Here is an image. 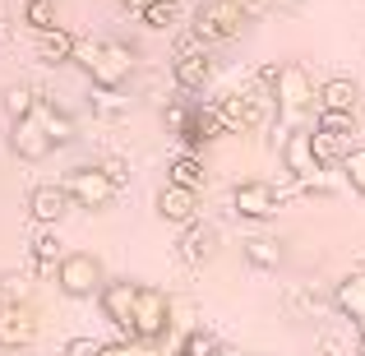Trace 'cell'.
Masks as SVG:
<instances>
[{"label":"cell","instance_id":"obj_2","mask_svg":"<svg viewBox=\"0 0 365 356\" xmlns=\"http://www.w3.org/2000/svg\"><path fill=\"white\" fill-rule=\"evenodd\" d=\"M74 65L93 79V88H125L134 74V51L107 37H74Z\"/></svg>","mask_w":365,"mask_h":356},{"label":"cell","instance_id":"obj_16","mask_svg":"<svg viewBox=\"0 0 365 356\" xmlns=\"http://www.w3.org/2000/svg\"><path fill=\"white\" fill-rule=\"evenodd\" d=\"M333 305H338L356 329H365V268L361 273H347L338 287H333Z\"/></svg>","mask_w":365,"mask_h":356},{"label":"cell","instance_id":"obj_29","mask_svg":"<svg viewBox=\"0 0 365 356\" xmlns=\"http://www.w3.org/2000/svg\"><path fill=\"white\" fill-rule=\"evenodd\" d=\"M33 107H37V93H33V88H24V83L5 88V111H9V121H24V116H33Z\"/></svg>","mask_w":365,"mask_h":356},{"label":"cell","instance_id":"obj_4","mask_svg":"<svg viewBox=\"0 0 365 356\" xmlns=\"http://www.w3.org/2000/svg\"><path fill=\"white\" fill-rule=\"evenodd\" d=\"M217 116L232 134H250V130H264L273 125V93L268 88H236L217 102Z\"/></svg>","mask_w":365,"mask_h":356},{"label":"cell","instance_id":"obj_23","mask_svg":"<svg viewBox=\"0 0 365 356\" xmlns=\"http://www.w3.org/2000/svg\"><path fill=\"white\" fill-rule=\"evenodd\" d=\"M139 24L153 28V33H167V28L180 24V0H153V5L139 9Z\"/></svg>","mask_w":365,"mask_h":356},{"label":"cell","instance_id":"obj_36","mask_svg":"<svg viewBox=\"0 0 365 356\" xmlns=\"http://www.w3.org/2000/svg\"><path fill=\"white\" fill-rule=\"evenodd\" d=\"M102 171L111 176V185H116V190L130 180V162H125V158H107V162H102Z\"/></svg>","mask_w":365,"mask_h":356},{"label":"cell","instance_id":"obj_10","mask_svg":"<svg viewBox=\"0 0 365 356\" xmlns=\"http://www.w3.org/2000/svg\"><path fill=\"white\" fill-rule=\"evenodd\" d=\"M37 333H42V320H37V310L28 301H14L0 310V352H24L37 342Z\"/></svg>","mask_w":365,"mask_h":356},{"label":"cell","instance_id":"obj_20","mask_svg":"<svg viewBox=\"0 0 365 356\" xmlns=\"http://www.w3.org/2000/svg\"><path fill=\"white\" fill-rule=\"evenodd\" d=\"M37 61L42 65H65L74 61V33L70 28H46V33H37Z\"/></svg>","mask_w":365,"mask_h":356},{"label":"cell","instance_id":"obj_12","mask_svg":"<svg viewBox=\"0 0 365 356\" xmlns=\"http://www.w3.org/2000/svg\"><path fill=\"white\" fill-rule=\"evenodd\" d=\"M232 208L245 223H268V218L277 213V190L268 185V180H241V185L232 190Z\"/></svg>","mask_w":365,"mask_h":356},{"label":"cell","instance_id":"obj_34","mask_svg":"<svg viewBox=\"0 0 365 356\" xmlns=\"http://www.w3.org/2000/svg\"><path fill=\"white\" fill-rule=\"evenodd\" d=\"M102 356H148V347L134 342V338H125V342H102Z\"/></svg>","mask_w":365,"mask_h":356},{"label":"cell","instance_id":"obj_27","mask_svg":"<svg viewBox=\"0 0 365 356\" xmlns=\"http://www.w3.org/2000/svg\"><path fill=\"white\" fill-rule=\"evenodd\" d=\"M65 255H70V250H65L51 232H37V240H33V264H37V268H56Z\"/></svg>","mask_w":365,"mask_h":356},{"label":"cell","instance_id":"obj_13","mask_svg":"<svg viewBox=\"0 0 365 356\" xmlns=\"http://www.w3.org/2000/svg\"><path fill=\"white\" fill-rule=\"evenodd\" d=\"M102 301V315L125 333L134 338V305H139V283H107V292L98 296Z\"/></svg>","mask_w":365,"mask_h":356},{"label":"cell","instance_id":"obj_28","mask_svg":"<svg viewBox=\"0 0 365 356\" xmlns=\"http://www.w3.org/2000/svg\"><path fill=\"white\" fill-rule=\"evenodd\" d=\"M222 347V338H217L213 329H190L185 338H180V356H213Z\"/></svg>","mask_w":365,"mask_h":356},{"label":"cell","instance_id":"obj_6","mask_svg":"<svg viewBox=\"0 0 365 356\" xmlns=\"http://www.w3.org/2000/svg\"><path fill=\"white\" fill-rule=\"evenodd\" d=\"M282 167L301 190H329V167H324L319 153H314V134L310 130L305 134L296 130V134L282 139Z\"/></svg>","mask_w":365,"mask_h":356},{"label":"cell","instance_id":"obj_32","mask_svg":"<svg viewBox=\"0 0 365 356\" xmlns=\"http://www.w3.org/2000/svg\"><path fill=\"white\" fill-rule=\"evenodd\" d=\"M342 176H347V185L365 199V148H351L347 158H342Z\"/></svg>","mask_w":365,"mask_h":356},{"label":"cell","instance_id":"obj_41","mask_svg":"<svg viewBox=\"0 0 365 356\" xmlns=\"http://www.w3.org/2000/svg\"><path fill=\"white\" fill-rule=\"evenodd\" d=\"M361 356H365V342H361Z\"/></svg>","mask_w":365,"mask_h":356},{"label":"cell","instance_id":"obj_18","mask_svg":"<svg viewBox=\"0 0 365 356\" xmlns=\"http://www.w3.org/2000/svg\"><path fill=\"white\" fill-rule=\"evenodd\" d=\"M356 102H361V83L356 79H347V74H338V79H329L319 88V111H356Z\"/></svg>","mask_w":365,"mask_h":356},{"label":"cell","instance_id":"obj_24","mask_svg":"<svg viewBox=\"0 0 365 356\" xmlns=\"http://www.w3.org/2000/svg\"><path fill=\"white\" fill-rule=\"evenodd\" d=\"M37 116H42V125H46V130H51V139L56 143H70L74 139V121L70 116H65V111L61 107H56V102H46V98H37Z\"/></svg>","mask_w":365,"mask_h":356},{"label":"cell","instance_id":"obj_39","mask_svg":"<svg viewBox=\"0 0 365 356\" xmlns=\"http://www.w3.org/2000/svg\"><path fill=\"white\" fill-rule=\"evenodd\" d=\"M213 356H245V352H241V347H227V342H222V347H217Z\"/></svg>","mask_w":365,"mask_h":356},{"label":"cell","instance_id":"obj_37","mask_svg":"<svg viewBox=\"0 0 365 356\" xmlns=\"http://www.w3.org/2000/svg\"><path fill=\"white\" fill-rule=\"evenodd\" d=\"M236 5H241V9H245V14H250V19H255V14H264V9H268V5H273V0H236Z\"/></svg>","mask_w":365,"mask_h":356},{"label":"cell","instance_id":"obj_21","mask_svg":"<svg viewBox=\"0 0 365 356\" xmlns=\"http://www.w3.org/2000/svg\"><path fill=\"white\" fill-rule=\"evenodd\" d=\"M241 250H245V264L264 268V273H273V268L287 259V250H282V240H277V236H245Z\"/></svg>","mask_w":365,"mask_h":356},{"label":"cell","instance_id":"obj_15","mask_svg":"<svg viewBox=\"0 0 365 356\" xmlns=\"http://www.w3.org/2000/svg\"><path fill=\"white\" fill-rule=\"evenodd\" d=\"M70 208H74V199H70L65 185H37L33 195H28V213H33V223H42V227H56Z\"/></svg>","mask_w":365,"mask_h":356},{"label":"cell","instance_id":"obj_22","mask_svg":"<svg viewBox=\"0 0 365 356\" xmlns=\"http://www.w3.org/2000/svg\"><path fill=\"white\" fill-rule=\"evenodd\" d=\"M167 180H171V185H185V190L204 185V162H199V153L195 148H180L176 158H171V167H167Z\"/></svg>","mask_w":365,"mask_h":356},{"label":"cell","instance_id":"obj_3","mask_svg":"<svg viewBox=\"0 0 365 356\" xmlns=\"http://www.w3.org/2000/svg\"><path fill=\"white\" fill-rule=\"evenodd\" d=\"M245 24H250V14L236 0H204L195 9V19H190V33L204 46H217V42H236L245 33Z\"/></svg>","mask_w":365,"mask_h":356},{"label":"cell","instance_id":"obj_19","mask_svg":"<svg viewBox=\"0 0 365 356\" xmlns=\"http://www.w3.org/2000/svg\"><path fill=\"white\" fill-rule=\"evenodd\" d=\"M217 134H227V125H222V116H217V107H195V121H190V130L180 134V143L199 153L204 143H213Z\"/></svg>","mask_w":365,"mask_h":356},{"label":"cell","instance_id":"obj_40","mask_svg":"<svg viewBox=\"0 0 365 356\" xmlns=\"http://www.w3.org/2000/svg\"><path fill=\"white\" fill-rule=\"evenodd\" d=\"M5 37H9V28H5V19H0V42H5Z\"/></svg>","mask_w":365,"mask_h":356},{"label":"cell","instance_id":"obj_26","mask_svg":"<svg viewBox=\"0 0 365 356\" xmlns=\"http://www.w3.org/2000/svg\"><path fill=\"white\" fill-rule=\"evenodd\" d=\"M310 134H314V153H319L324 167H333V162L342 167V158L351 153V143H347V139H338V134H324V130H310Z\"/></svg>","mask_w":365,"mask_h":356},{"label":"cell","instance_id":"obj_25","mask_svg":"<svg viewBox=\"0 0 365 356\" xmlns=\"http://www.w3.org/2000/svg\"><path fill=\"white\" fill-rule=\"evenodd\" d=\"M190 121H195V102H185V98H171L167 107H162V125H167V134H185L190 130Z\"/></svg>","mask_w":365,"mask_h":356},{"label":"cell","instance_id":"obj_1","mask_svg":"<svg viewBox=\"0 0 365 356\" xmlns=\"http://www.w3.org/2000/svg\"><path fill=\"white\" fill-rule=\"evenodd\" d=\"M264 83L273 93V125L277 130H296L310 116V107L319 102V88L310 83L305 65H296V61H282L273 70H264Z\"/></svg>","mask_w":365,"mask_h":356},{"label":"cell","instance_id":"obj_11","mask_svg":"<svg viewBox=\"0 0 365 356\" xmlns=\"http://www.w3.org/2000/svg\"><path fill=\"white\" fill-rule=\"evenodd\" d=\"M9 148H14V158H24V162H42V158H51L61 143L51 139V130H46L42 116L33 111V116L9 125Z\"/></svg>","mask_w":365,"mask_h":356},{"label":"cell","instance_id":"obj_7","mask_svg":"<svg viewBox=\"0 0 365 356\" xmlns=\"http://www.w3.org/2000/svg\"><path fill=\"white\" fill-rule=\"evenodd\" d=\"M213 56H208V46L199 42L195 33L180 37L176 42V61H171V79H176L180 93H204L208 83H213Z\"/></svg>","mask_w":365,"mask_h":356},{"label":"cell","instance_id":"obj_5","mask_svg":"<svg viewBox=\"0 0 365 356\" xmlns=\"http://www.w3.org/2000/svg\"><path fill=\"white\" fill-rule=\"evenodd\" d=\"M56 283H61L65 296L88 301V296H102V292H107V268H102V259L88 255V250H70V255L56 264Z\"/></svg>","mask_w":365,"mask_h":356},{"label":"cell","instance_id":"obj_9","mask_svg":"<svg viewBox=\"0 0 365 356\" xmlns=\"http://www.w3.org/2000/svg\"><path fill=\"white\" fill-rule=\"evenodd\" d=\"M65 190H70V199H74L79 208H88V213L111 208V204H116V195H120L102 167H74L70 176H65Z\"/></svg>","mask_w":365,"mask_h":356},{"label":"cell","instance_id":"obj_17","mask_svg":"<svg viewBox=\"0 0 365 356\" xmlns=\"http://www.w3.org/2000/svg\"><path fill=\"white\" fill-rule=\"evenodd\" d=\"M213 255H217V232L208 223L180 227V259H185V264H208Z\"/></svg>","mask_w":365,"mask_h":356},{"label":"cell","instance_id":"obj_8","mask_svg":"<svg viewBox=\"0 0 365 356\" xmlns=\"http://www.w3.org/2000/svg\"><path fill=\"white\" fill-rule=\"evenodd\" d=\"M171 333V296L162 287H139L134 305V342H162Z\"/></svg>","mask_w":365,"mask_h":356},{"label":"cell","instance_id":"obj_35","mask_svg":"<svg viewBox=\"0 0 365 356\" xmlns=\"http://www.w3.org/2000/svg\"><path fill=\"white\" fill-rule=\"evenodd\" d=\"M61 356H102V342L98 338H70Z\"/></svg>","mask_w":365,"mask_h":356},{"label":"cell","instance_id":"obj_33","mask_svg":"<svg viewBox=\"0 0 365 356\" xmlns=\"http://www.w3.org/2000/svg\"><path fill=\"white\" fill-rule=\"evenodd\" d=\"M314 130L338 134V139H351V134H356V121H351L347 111H319V125H314Z\"/></svg>","mask_w":365,"mask_h":356},{"label":"cell","instance_id":"obj_30","mask_svg":"<svg viewBox=\"0 0 365 356\" xmlns=\"http://www.w3.org/2000/svg\"><path fill=\"white\" fill-rule=\"evenodd\" d=\"M24 24L33 28V33L56 28V0H28V5H24Z\"/></svg>","mask_w":365,"mask_h":356},{"label":"cell","instance_id":"obj_38","mask_svg":"<svg viewBox=\"0 0 365 356\" xmlns=\"http://www.w3.org/2000/svg\"><path fill=\"white\" fill-rule=\"evenodd\" d=\"M120 5H125V9H134V14H139V9H143V5H153V0H120Z\"/></svg>","mask_w":365,"mask_h":356},{"label":"cell","instance_id":"obj_31","mask_svg":"<svg viewBox=\"0 0 365 356\" xmlns=\"http://www.w3.org/2000/svg\"><path fill=\"white\" fill-rule=\"evenodd\" d=\"M93 111L98 116H120V111H130V98L120 88H93Z\"/></svg>","mask_w":365,"mask_h":356},{"label":"cell","instance_id":"obj_14","mask_svg":"<svg viewBox=\"0 0 365 356\" xmlns=\"http://www.w3.org/2000/svg\"><path fill=\"white\" fill-rule=\"evenodd\" d=\"M158 213L176 227L199 223V190H185V185H171L167 180V185L158 190Z\"/></svg>","mask_w":365,"mask_h":356}]
</instances>
